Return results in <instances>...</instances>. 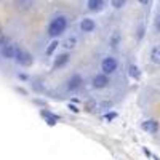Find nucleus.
Instances as JSON below:
<instances>
[{
    "label": "nucleus",
    "instance_id": "obj_17",
    "mask_svg": "<svg viewBox=\"0 0 160 160\" xmlns=\"http://www.w3.org/2000/svg\"><path fill=\"white\" fill-rule=\"evenodd\" d=\"M154 26H155V29L160 32V15L155 16V21H154Z\"/></svg>",
    "mask_w": 160,
    "mask_h": 160
},
{
    "label": "nucleus",
    "instance_id": "obj_1",
    "mask_svg": "<svg viewBox=\"0 0 160 160\" xmlns=\"http://www.w3.org/2000/svg\"><path fill=\"white\" fill-rule=\"evenodd\" d=\"M66 29H68V18L64 15H58L48 22L47 32L51 38H58L59 35H62L66 32Z\"/></svg>",
    "mask_w": 160,
    "mask_h": 160
},
{
    "label": "nucleus",
    "instance_id": "obj_5",
    "mask_svg": "<svg viewBox=\"0 0 160 160\" xmlns=\"http://www.w3.org/2000/svg\"><path fill=\"white\" fill-rule=\"evenodd\" d=\"M16 53H18V47L15 43H5L2 45V48H0V55H2L3 59H15L16 58Z\"/></svg>",
    "mask_w": 160,
    "mask_h": 160
},
{
    "label": "nucleus",
    "instance_id": "obj_19",
    "mask_svg": "<svg viewBox=\"0 0 160 160\" xmlns=\"http://www.w3.org/2000/svg\"><path fill=\"white\" fill-rule=\"evenodd\" d=\"M69 109H72V112H78V109L75 108V106H69Z\"/></svg>",
    "mask_w": 160,
    "mask_h": 160
},
{
    "label": "nucleus",
    "instance_id": "obj_7",
    "mask_svg": "<svg viewBox=\"0 0 160 160\" xmlns=\"http://www.w3.org/2000/svg\"><path fill=\"white\" fill-rule=\"evenodd\" d=\"M96 29V22L93 21L91 18H83L82 21H80V31L85 32V34H90Z\"/></svg>",
    "mask_w": 160,
    "mask_h": 160
},
{
    "label": "nucleus",
    "instance_id": "obj_6",
    "mask_svg": "<svg viewBox=\"0 0 160 160\" xmlns=\"http://www.w3.org/2000/svg\"><path fill=\"white\" fill-rule=\"evenodd\" d=\"M82 83H83V78L80 77L78 74H72L71 75V78L68 80V90L69 91H75V90H78L80 87H82Z\"/></svg>",
    "mask_w": 160,
    "mask_h": 160
},
{
    "label": "nucleus",
    "instance_id": "obj_16",
    "mask_svg": "<svg viewBox=\"0 0 160 160\" xmlns=\"http://www.w3.org/2000/svg\"><path fill=\"white\" fill-rule=\"evenodd\" d=\"M125 3H127V0H112V2H111V5H112L115 10L123 8V7H125Z\"/></svg>",
    "mask_w": 160,
    "mask_h": 160
},
{
    "label": "nucleus",
    "instance_id": "obj_9",
    "mask_svg": "<svg viewBox=\"0 0 160 160\" xmlns=\"http://www.w3.org/2000/svg\"><path fill=\"white\" fill-rule=\"evenodd\" d=\"M69 58H71L69 53H62V55H59L55 59V62H53V69H59V68H62V66H66L69 62Z\"/></svg>",
    "mask_w": 160,
    "mask_h": 160
},
{
    "label": "nucleus",
    "instance_id": "obj_18",
    "mask_svg": "<svg viewBox=\"0 0 160 160\" xmlns=\"http://www.w3.org/2000/svg\"><path fill=\"white\" fill-rule=\"evenodd\" d=\"M138 2H139V3H142V5H148V3L151 2V0H138Z\"/></svg>",
    "mask_w": 160,
    "mask_h": 160
},
{
    "label": "nucleus",
    "instance_id": "obj_4",
    "mask_svg": "<svg viewBox=\"0 0 160 160\" xmlns=\"http://www.w3.org/2000/svg\"><path fill=\"white\" fill-rule=\"evenodd\" d=\"M109 83H111V78H109L108 74H104V72H99V74H96L95 77L91 78V87L96 88V90H102Z\"/></svg>",
    "mask_w": 160,
    "mask_h": 160
},
{
    "label": "nucleus",
    "instance_id": "obj_14",
    "mask_svg": "<svg viewBox=\"0 0 160 160\" xmlns=\"http://www.w3.org/2000/svg\"><path fill=\"white\" fill-rule=\"evenodd\" d=\"M62 47H64L66 50H74V48L77 47V37L72 35V37H69V38H66V42H64Z\"/></svg>",
    "mask_w": 160,
    "mask_h": 160
},
{
    "label": "nucleus",
    "instance_id": "obj_12",
    "mask_svg": "<svg viewBox=\"0 0 160 160\" xmlns=\"http://www.w3.org/2000/svg\"><path fill=\"white\" fill-rule=\"evenodd\" d=\"M151 61L157 66H160V45H154L151 50V55H149Z\"/></svg>",
    "mask_w": 160,
    "mask_h": 160
},
{
    "label": "nucleus",
    "instance_id": "obj_15",
    "mask_svg": "<svg viewBox=\"0 0 160 160\" xmlns=\"http://www.w3.org/2000/svg\"><path fill=\"white\" fill-rule=\"evenodd\" d=\"M128 72H130V75L133 77V78H139L141 77V72H139V69H138V66H135V64H131L130 68H128Z\"/></svg>",
    "mask_w": 160,
    "mask_h": 160
},
{
    "label": "nucleus",
    "instance_id": "obj_8",
    "mask_svg": "<svg viewBox=\"0 0 160 160\" xmlns=\"http://www.w3.org/2000/svg\"><path fill=\"white\" fill-rule=\"evenodd\" d=\"M141 128H142L144 131L151 133V135H155V133L158 131V122H157V120H154V118L146 120V122L141 123Z\"/></svg>",
    "mask_w": 160,
    "mask_h": 160
},
{
    "label": "nucleus",
    "instance_id": "obj_3",
    "mask_svg": "<svg viewBox=\"0 0 160 160\" xmlns=\"http://www.w3.org/2000/svg\"><path fill=\"white\" fill-rule=\"evenodd\" d=\"M15 61H16L19 66H22V68H29V66L34 64V56L31 55V53H28L26 50L18 48V53H16Z\"/></svg>",
    "mask_w": 160,
    "mask_h": 160
},
{
    "label": "nucleus",
    "instance_id": "obj_13",
    "mask_svg": "<svg viewBox=\"0 0 160 160\" xmlns=\"http://www.w3.org/2000/svg\"><path fill=\"white\" fill-rule=\"evenodd\" d=\"M59 45H61V43H59V40H58V38H53L51 42H50V45L47 47V50H45V55H47V56H53Z\"/></svg>",
    "mask_w": 160,
    "mask_h": 160
},
{
    "label": "nucleus",
    "instance_id": "obj_2",
    "mask_svg": "<svg viewBox=\"0 0 160 160\" xmlns=\"http://www.w3.org/2000/svg\"><path fill=\"white\" fill-rule=\"evenodd\" d=\"M117 68H118V61L114 56L102 58V61H101V72L108 74V75H112L117 71Z\"/></svg>",
    "mask_w": 160,
    "mask_h": 160
},
{
    "label": "nucleus",
    "instance_id": "obj_10",
    "mask_svg": "<svg viewBox=\"0 0 160 160\" xmlns=\"http://www.w3.org/2000/svg\"><path fill=\"white\" fill-rule=\"evenodd\" d=\"M120 42H122V34H120L118 31H114L109 37V47L111 48H117L120 45Z\"/></svg>",
    "mask_w": 160,
    "mask_h": 160
},
{
    "label": "nucleus",
    "instance_id": "obj_11",
    "mask_svg": "<svg viewBox=\"0 0 160 160\" xmlns=\"http://www.w3.org/2000/svg\"><path fill=\"white\" fill-rule=\"evenodd\" d=\"M87 7L90 11H99L104 7V0H87Z\"/></svg>",
    "mask_w": 160,
    "mask_h": 160
}]
</instances>
